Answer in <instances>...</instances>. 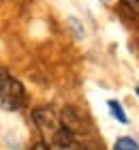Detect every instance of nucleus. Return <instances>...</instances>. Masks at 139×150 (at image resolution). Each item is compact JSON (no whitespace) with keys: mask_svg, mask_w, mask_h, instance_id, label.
Returning a JSON list of instances; mask_svg holds the SVG:
<instances>
[{"mask_svg":"<svg viewBox=\"0 0 139 150\" xmlns=\"http://www.w3.org/2000/svg\"><path fill=\"white\" fill-rule=\"evenodd\" d=\"M43 144L49 150H96L94 131L75 110L39 107L32 114Z\"/></svg>","mask_w":139,"mask_h":150,"instance_id":"obj_1","label":"nucleus"},{"mask_svg":"<svg viewBox=\"0 0 139 150\" xmlns=\"http://www.w3.org/2000/svg\"><path fill=\"white\" fill-rule=\"evenodd\" d=\"M26 103V90L13 75L0 67V110L17 112Z\"/></svg>","mask_w":139,"mask_h":150,"instance_id":"obj_2","label":"nucleus"},{"mask_svg":"<svg viewBox=\"0 0 139 150\" xmlns=\"http://www.w3.org/2000/svg\"><path fill=\"white\" fill-rule=\"evenodd\" d=\"M107 107H109V112H111V116L118 120V122H122V125H126L128 122V118H126V112L122 110V105L118 103L116 99H109L107 101Z\"/></svg>","mask_w":139,"mask_h":150,"instance_id":"obj_3","label":"nucleus"},{"mask_svg":"<svg viewBox=\"0 0 139 150\" xmlns=\"http://www.w3.org/2000/svg\"><path fill=\"white\" fill-rule=\"evenodd\" d=\"M114 150H139V144L133 137H120V139H116Z\"/></svg>","mask_w":139,"mask_h":150,"instance_id":"obj_4","label":"nucleus"},{"mask_svg":"<svg viewBox=\"0 0 139 150\" xmlns=\"http://www.w3.org/2000/svg\"><path fill=\"white\" fill-rule=\"evenodd\" d=\"M32 150H49V148H47L43 142H39V144H34V146H32Z\"/></svg>","mask_w":139,"mask_h":150,"instance_id":"obj_5","label":"nucleus"},{"mask_svg":"<svg viewBox=\"0 0 139 150\" xmlns=\"http://www.w3.org/2000/svg\"><path fill=\"white\" fill-rule=\"evenodd\" d=\"M101 2H111V0H101Z\"/></svg>","mask_w":139,"mask_h":150,"instance_id":"obj_6","label":"nucleus"},{"mask_svg":"<svg viewBox=\"0 0 139 150\" xmlns=\"http://www.w3.org/2000/svg\"><path fill=\"white\" fill-rule=\"evenodd\" d=\"M135 92H137V97H139V88H137V90H135Z\"/></svg>","mask_w":139,"mask_h":150,"instance_id":"obj_7","label":"nucleus"}]
</instances>
